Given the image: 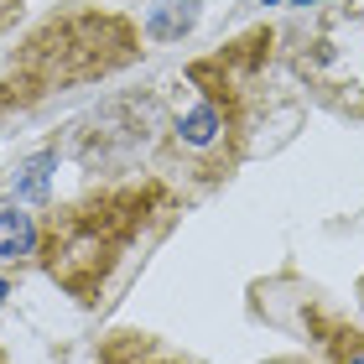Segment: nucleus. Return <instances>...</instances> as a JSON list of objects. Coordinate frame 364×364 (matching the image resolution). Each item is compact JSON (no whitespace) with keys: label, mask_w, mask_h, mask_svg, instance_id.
Masks as SVG:
<instances>
[{"label":"nucleus","mask_w":364,"mask_h":364,"mask_svg":"<svg viewBox=\"0 0 364 364\" xmlns=\"http://www.w3.org/2000/svg\"><path fill=\"white\" fill-rule=\"evenodd\" d=\"M130 58H136V37H130L125 21L73 11V16H63V21H47L37 37L26 42L21 84L31 94H53V89H68V84H84V78L120 68Z\"/></svg>","instance_id":"nucleus-1"},{"label":"nucleus","mask_w":364,"mask_h":364,"mask_svg":"<svg viewBox=\"0 0 364 364\" xmlns=\"http://www.w3.org/2000/svg\"><path fill=\"white\" fill-rule=\"evenodd\" d=\"M31 250H37V224H31V213L16 203V198H0V255L21 260Z\"/></svg>","instance_id":"nucleus-2"},{"label":"nucleus","mask_w":364,"mask_h":364,"mask_svg":"<svg viewBox=\"0 0 364 364\" xmlns=\"http://www.w3.org/2000/svg\"><path fill=\"white\" fill-rule=\"evenodd\" d=\"M213 125H219V114H213V109H198V114H188V120H182V136H188V141H208Z\"/></svg>","instance_id":"nucleus-3"},{"label":"nucleus","mask_w":364,"mask_h":364,"mask_svg":"<svg viewBox=\"0 0 364 364\" xmlns=\"http://www.w3.org/2000/svg\"><path fill=\"white\" fill-rule=\"evenodd\" d=\"M21 6H26V0H0V31H6L16 16H21Z\"/></svg>","instance_id":"nucleus-4"},{"label":"nucleus","mask_w":364,"mask_h":364,"mask_svg":"<svg viewBox=\"0 0 364 364\" xmlns=\"http://www.w3.org/2000/svg\"><path fill=\"white\" fill-rule=\"evenodd\" d=\"M349 364H364V349H359V354H354V359H349Z\"/></svg>","instance_id":"nucleus-5"},{"label":"nucleus","mask_w":364,"mask_h":364,"mask_svg":"<svg viewBox=\"0 0 364 364\" xmlns=\"http://www.w3.org/2000/svg\"><path fill=\"white\" fill-rule=\"evenodd\" d=\"M0 302H6V281H0Z\"/></svg>","instance_id":"nucleus-6"},{"label":"nucleus","mask_w":364,"mask_h":364,"mask_svg":"<svg viewBox=\"0 0 364 364\" xmlns=\"http://www.w3.org/2000/svg\"><path fill=\"white\" fill-rule=\"evenodd\" d=\"M296 6H312V0H296Z\"/></svg>","instance_id":"nucleus-7"},{"label":"nucleus","mask_w":364,"mask_h":364,"mask_svg":"<svg viewBox=\"0 0 364 364\" xmlns=\"http://www.w3.org/2000/svg\"><path fill=\"white\" fill-rule=\"evenodd\" d=\"M0 364H6V354H0Z\"/></svg>","instance_id":"nucleus-8"}]
</instances>
